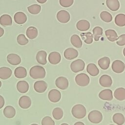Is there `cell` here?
Segmentation results:
<instances>
[{"label": "cell", "mask_w": 125, "mask_h": 125, "mask_svg": "<svg viewBox=\"0 0 125 125\" xmlns=\"http://www.w3.org/2000/svg\"><path fill=\"white\" fill-rule=\"evenodd\" d=\"M29 75L34 79L44 78L46 75L45 69L40 65H35L31 67L29 70Z\"/></svg>", "instance_id": "obj_1"}, {"label": "cell", "mask_w": 125, "mask_h": 125, "mask_svg": "<svg viewBox=\"0 0 125 125\" xmlns=\"http://www.w3.org/2000/svg\"><path fill=\"white\" fill-rule=\"evenodd\" d=\"M72 115L76 118L81 119L83 118L86 114L85 107L81 104L75 105L71 109Z\"/></svg>", "instance_id": "obj_2"}, {"label": "cell", "mask_w": 125, "mask_h": 125, "mask_svg": "<svg viewBox=\"0 0 125 125\" xmlns=\"http://www.w3.org/2000/svg\"><path fill=\"white\" fill-rule=\"evenodd\" d=\"M88 119L92 123L98 124L102 121L103 115L102 113L98 110H92L89 113Z\"/></svg>", "instance_id": "obj_3"}, {"label": "cell", "mask_w": 125, "mask_h": 125, "mask_svg": "<svg viewBox=\"0 0 125 125\" xmlns=\"http://www.w3.org/2000/svg\"><path fill=\"white\" fill-rule=\"evenodd\" d=\"M75 82L76 83L80 86H87L90 82L89 76L85 73H80L75 77Z\"/></svg>", "instance_id": "obj_4"}, {"label": "cell", "mask_w": 125, "mask_h": 125, "mask_svg": "<svg viewBox=\"0 0 125 125\" xmlns=\"http://www.w3.org/2000/svg\"><path fill=\"white\" fill-rule=\"evenodd\" d=\"M84 67L85 63L84 61L81 59H77L74 61L70 64L71 69L74 73L83 71L84 69Z\"/></svg>", "instance_id": "obj_5"}, {"label": "cell", "mask_w": 125, "mask_h": 125, "mask_svg": "<svg viewBox=\"0 0 125 125\" xmlns=\"http://www.w3.org/2000/svg\"><path fill=\"white\" fill-rule=\"evenodd\" d=\"M57 19L58 21L62 23H65L68 22L70 19V14L66 10H62L59 11L57 14Z\"/></svg>", "instance_id": "obj_6"}, {"label": "cell", "mask_w": 125, "mask_h": 125, "mask_svg": "<svg viewBox=\"0 0 125 125\" xmlns=\"http://www.w3.org/2000/svg\"><path fill=\"white\" fill-rule=\"evenodd\" d=\"M55 84L58 88L62 90H65L68 88L69 82L66 78L61 76L56 79Z\"/></svg>", "instance_id": "obj_7"}, {"label": "cell", "mask_w": 125, "mask_h": 125, "mask_svg": "<svg viewBox=\"0 0 125 125\" xmlns=\"http://www.w3.org/2000/svg\"><path fill=\"white\" fill-rule=\"evenodd\" d=\"M111 68L114 72L121 73L125 70V64L120 60H115L112 62Z\"/></svg>", "instance_id": "obj_8"}, {"label": "cell", "mask_w": 125, "mask_h": 125, "mask_svg": "<svg viewBox=\"0 0 125 125\" xmlns=\"http://www.w3.org/2000/svg\"><path fill=\"white\" fill-rule=\"evenodd\" d=\"M48 97L51 102L53 103H57L61 100V93L58 90L53 89L49 92Z\"/></svg>", "instance_id": "obj_9"}, {"label": "cell", "mask_w": 125, "mask_h": 125, "mask_svg": "<svg viewBox=\"0 0 125 125\" xmlns=\"http://www.w3.org/2000/svg\"><path fill=\"white\" fill-rule=\"evenodd\" d=\"M63 55L65 59L71 60L78 57V52L76 49L72 47H69L64 50Z\"/></svg>", "instance_id": "obj_10"}, {"label": "cell", "mask_w": 125, "mask_h": 125, "mask_svg": "<svg viewBox=\"0 0 125 125\" xmlns=\"http://www.w3.org/2000/svg\"><path fill=\"white\" fill-rule=\"evenodd\" d=\"M47 88V84L44 81H38L34 84L35 90L38 93L44 92Z\"/></svg>", "instance_id": "obj_11"}, {"label": "cell", "mask_w": 125, "mask_h": 125, "mask_svg": "<svg viewBox=\"0 0 125 125\" xmlns=\"http://www.w3.org/2000/svg\"><path fill=\"white\" fill-rule=\"evenodd\" d=\"M99 83L103 87H110L112 84V80L110 76L104 74L101 76L100 78Z\"/></svg>", "instance_id": "obj_12"}, {"label": "cell", "mask_w": 125, "mask_h": 125, "mask_svg": "<svg viewBox=\"0 0 125 125\" xmlns=\"http://www.w3.org/2000/svg\"><path fill=\"white\" fill-rule=\"evenodd\" d=\"M61 60V54L56 51L51 52L48 56V61L52 64H57L59 63Z\"/></svg>", "instance_id": "obj_13"}, {"label": "cell", "mask_w": 125, "mask_h": 125, "mask_svg": "<svg viewBox=\"0 0 125 125\" xmlns=\"http://www.w3.org/2000/svg\"><path fill=\"white\" fill-rule=\"evenodd\" d=\"M19 104L22 108H28L31 105V100L28 96H22L19 100Z\"/></svg>", "instance_id": "obj_14"}, {"label": "cell", "mask_w": 125, "mask_h": 125, "mask_svg": "<svg viewBox=\"0 0 125 125\" xmlns=\"http://www.w3.org/2000/svg\"><path fill=\"white\" fill-rule=\"evenodd\" d=\"M99 97L103 100L111 101L113 99L112 91L109 89H104L99 93Z\"/></svg>", "instance_id": "obj_15"}, {"label": "cell", "mask_w": 125, "mask_h": 125, "mask_svg": "<svg viewBox=\"0 0 125 125\" xmlns=\"http://www.w3.org/2000/svg\"><path fill=\"white\" fill-rule=\"evenodd\" d=\"M7 60L8 62L13 65L19 64L21 62V57L16 54H10L7 56Z\"/></svg>", "instance_id": "obj_16"}, {"label": "cell", "mask_w": 125, "mask_h": 125, "mask_svg": "<svg viewBox=\"0 0 125 125\" xmlns=\"http://www.w3.org/2000/svg\"><path fill=\"white\" fill-rule=\"evenodd\" d=\"M12 74L10 68L7 67H1L0 68V79L6 80L9 78Z\"/></svg>", "instance_id": "obj_17"}, {"label": "cell", "mask_w": 125, "mask_h": 125, "mask_svg": "<svg viewBox=\"0 0 125 125\" xmlns=\"http://www.w3.org/2000/svg\"><path fill=\"white\" fill-rule=\"evenodd\" d=\"M76 27L80 31H85L89 29L90 23L87 20H82L77 22Z\"/></svg>", "instance_id": "obj_18"}, {"label": "cell", "mask_w": 125, "mask_h": 125, "mask_svg": "<svg viewBox=\"0 0 125 125\" xmlns=\"http://www.w3.org/2000/svg\"><path fill=\"white\" fill-rule=\"evenodd\" d=\"M47 53L44 50L39 51L36 55V60L41 64L45 65L47 63L46 61Z\"/></svg>", "instance_id": "obj_19"}, {"label": "cell", "mask_w": 125, "mask_h": 125, "mask_svg": "<svg viewBox=\"0 0 125 125\" xmlns=\"http://www.w3.org/2000/svg\"><path fill=\"white\" fill-rule=\"evenodd\" d=\"M15 21L19 24H21L24 23L27 21L26 15L22 12H18L14 15Z\"/></svg>", "instance_id": "obj_20"}, {"label": "cell", "mask_w": 125, "mask_h": 125, "mask_svg": "<svg viewBox=\"0 0 125 125\" xmlns=\"http://www.w3.org/2000/svg\"><path fill=\"white\" fill-rule=\"evenodd\" d=\"M107 7L113 11H117L120 8V2L118 0H106Z\"/></svg>", "instance_id": "obj_21"}, {"label": "cell", "mask_w": 125, "mask_h": 125, "mask_svg": "<svg viewBox=\"0 0 125 125\" xmlns=\"http://www.w3.org/2000/svg\"><path fill=\"white\" fill-rule=\"evenodd\" d=\"M17 88L19 92L21 93H24L27 92L29 89V84L25 81H20L17 84Z\"/></svg>", "instance_id": "obj_22"}, {"label": "cell", "mask_w": 125, "mask_h": 125, "mask_svg": "<svg viewBox=\"0 0 125 125\" xmlns=\"http://www.w3.org/2000/svg\"><path fill=\"white\" fill-rule=\"evenodd\" d=\"M110 63V60L107 57H104L98 60V63L101 68L103 70L107 69Z\"/></svg>", "instance_id": "obj_23"}, {"label": "cell", "mask_w": 125, "mask_h": 125, "mask_svg": "<svg viewBox=\"0 0 125 125\" xmlns=\"http://www.w3.org/2000/svg\"><path fill=\"white\" fill-rule=\"evenodd\" d=\"M86 71L88 73L92 76H97L99 73V70L94 63H89L86 67Z\"/></svg>", "instance_id": "obj_24"}, {"label": "cell", "mask_w": 125, "mask_h": 125, "mask_svg": "<svg viewBox=\"0 0 125 125\" xmlns=\"http://www.w3.org/2000/svg\"><path fill=\"white\" fill-rule=\"evenodd\" d=\"M3 114L7 118H12L16 115V110L12 106H6L3 109Z\"/></svg>", "instance_id": "obj_25"}, {"label": "cell", "mask_w": 125, "mask_h": 125, "mask_svg": "<svg viewBox=\"0 0 125 125\" xmlns=\"http://www.w3.org/2000/svg\"><path fill=\"white\" fill-rule=\"evenodd\" d=\"M14 75L17 78L21 79L25 78L27 75L26 69L22 66H19L15 69Z\"/></svg>", "instance_id": "obj_26"}, {"label": "cell", "mask_w": 125, "mask_h": 125, "mask_svg": "<svg viewBox=\"0 0 125 125\" xmlns=\"http://www.w3.org/2000/svg\"><path fill=\"white\" fill-rule=\"evenodd\" d=\"M115 98L119 101H123L125 100V88L120 87L117 88L114 92Z\"/></svg>", "instance_id": "obj_27"}, {"label": "cell", "mask_w": 125, "mask_h": 125, "mask_svg": "<svg viewBox=\"0 0 125 125\" xmlns=\"http://www.w3.org/2000/svg\"><path fill=\"white\" fill-rule=\"evenodd\" d=\"M0 24L3 26L11 25L12 20L11 17L7 14H4L0 17Z\"/></svg>", "instance_id": "obj_28"}, {"label": "cell", "mask_w": 125, "mask_h": 125, "mask_svg": "<svg viewBox=\"0 0 125 125\" xmlns=\"http://www.w3.org/2000/svg\"><path fill=\"white\" fill-rule=\"evenodd\" d=\"M105 35L107 39L110 42H113L118 39V35L114 30L107 29L105 31Z\"/></svg>", "instance_id": "obj_29"}, {"label": "cell", "mask_w": 125, "mask_h": 125, "mask_svg": "<svg viewBox=\"0 0 125 125\" xmlns=\"http://www.w3.org/2000/svg\"><path fill=\"white\" fill-rule=\"evenodd\" d=\"M26 36L27 37L32 40L36 38L38 34L37 29L34 26H30L26 30Z\"/></svg>", "instance_id": "obj_30"}, {"label": "cell", "mask_w": 125, "mask_h": 125, "mask_svg": "<svg viewBox=\"0 0 125 125\" xmlns=\"http://www.w3.org/2000/svg\"><path fill=\"white\" fill-rule=\"evenodd\" d=\"M70 42L71 44L75 47L79 48L82 46V42L80 37L76 34L73 35L70 38Z\"/></svg>", "instance_id": "obj_31"}, {"label": "cell", "mask_w": 125, "mask_h": 125, "mask_svg": "<svg viewBox=\"0 0 125 125\" xmlns=\"http://www.w3.org/2000/svg\"><path fill=\"white\" fill-rule=\"evenodd\" d=\"M113 122L118 125H122L125 122V118L123 114L116 113L113 116Z\"/></svg>", "instance_id": "obj_32"}, {"label": "cell", "mask_w": 125, "mask_h": 125, "mask_svg": "<svg viewBox=\"0 0 125 125\" xmlns=\"http://www.w3.org/2000/svg\"><path fill=\"white\" fill-rule=\"evenodd\" d=\"M115 23L119 26H125V15L124 14H119L115 18Z\"/></svg>", "instance_id": "obj_33"}, {"label": "cell", "mask_w": 125, "mask_h": 125, "mask_svg": "<svg viewBox=\"0 0 125 125\" xmlns=\"http://www.w3.org/2000/svg\"><path fill=\"white\" fill-rule=\"evenodd\" d=\"M81 37L82 39L86 44H90L93 42V35L90 32L86 33H82L81 34Z\"/></svg>", "instance_id": "obj_34"}, {"label": "cell", "mask_w": 125, "mask_h": 125, "mask_svg": "<svg viewBox=\"0 0 125 125\" xmlns=\"http://www.w3.org/2000/svg\"><path fill=\"white\" fill-rule=\"evenodd\" d=\"M94 39L95 41H98L103 35V29L100 26H96L93 29Z\"/></svg>", "instance_id": "obj_35"}, {"label": "cell", "mask_w": 125, "mask_h": 125, "mask_svg": "<svg viewBox=\"0 0 125 125\" xmlns=\"http://www.w3.org/2000/svg\"><path fill=\"white\" fill-rule=\"evenodd\" d=\"M63 115V110L60 107H56L53 110L52 115L53 118L56 120H60L62 119Z\"/></svg>", "instance_id": "obj_36"}, {"label": "cell", "mask_w": 125, "mask_h": 125, "mask_svg": "<svg viewBox=\"0 0 125 125\" xmlns=\"http://www.w3.org/2000/svg\"><path fill=\"white\" fill-rule=\"evenodd\" d=\"M29 12L32 14L36 15L39 14L41 10V6L38 4H33L27 7Z\"/></svg>", "instance_id": "obj_37"}, {"label": "cell", "mask_w": 125, "mask_h": 125, "mask_svg": "<svg viewBox=\"0 0 125 125\" xmlns=\"http://www.w3.org/2000/svg\"><path fill=\"white\" fill-rule=\"evenodd\" d=\"M101 19L105 22H110L112 20V16L107 11H102L100 14Z\"/></svg>", "instance_id": "obj_38"}, {"label": "cell", "mask_w": 125, "mask_h": 125, "mask_svg": "<svg viewBox=\"0 0 125 125\" xmlns=\"http://www.w3.org/2000/svg\"><path fill=\"white\" fill-rule=\"evenodd\" d=\"M17 40L18 43L21 45H25L28 42V40L23 34H20L18 35Z\"/></svg>", "instance_id": "obj_39"}, {"label": "cell", "mask_w": 125, "mask_h": 125, "mask_svg": "<svg viewBox=\"0 0 125 125\" xmlns=\"http://www.w3.org/2000/svg\"><path fill=\"white\" fill-rule=\"evenodd\" d=\"M42 125H55V122L49 116H45L42 119Z\"/></svg>", "instance_id": "obj_40"}, {"label": "cell", "mask_w": 125, "mask_h": 125, "mask_svg": "<svg viewBox=\"0 0 125 125\" xmlns=\"http://www.w3.org/2000/svg\"><path fill=\"white\" fill-rule=\"evenodd\" d=\"M59 2L62 6L67 8L71 6L73 4L74 0H59Z\"/></svg>", "instance_id": "obj_41"}, {"label": "cell", "mask_w": 125, "mask_h": 125, "mask_svg": "<svg viewBox=\"0 0 125 125\" xmlns=\"http://www.w3.org/2000/svg\"><path fill=\"white\" fill-rule=\"evenodd\" d=\"M116 43L119 46L125 45V34L121 35L118 38Z\"/></svg>", "instance_id": "obj_42"}, {"label": "cell", "mask_w": 125, "mask_h": 125, "mask_svg": "<svg viewBox=\"0 0 125 125\" xmlns=\"http://www.w3.org/2000/svg\"><path fill=\"white\" fill-rule=\"evenodd\" d=\"M4 105V98L0 95V109Z\"/></svg>", "instance_id": "obj_43"}, {"label": "cell", "mask_w": 125, "mask_h": 125, "mask_svg": "<svg viewBox=\"0 0 125 125\" xmlns=\"http://www.w3.org/2000/svg\"><path fill=\"white\" fill-rule=\"evenodd\" d=\"M4 31L3 29L0 27V37H1V36H3V35L4 34Z\"/></svg>", "instance_id": "obj_44"}, {"label": "cell", "mask_w": 125, "mask_h": 125, "mask_svg": "<svg viewBox=\"0 0 125 125\" xmlns=\"http://www.w3.org/2000/svg\"><path fill=\"white\" fill-rule=\"evenodd\" d=\"M74 125H85L84 124V123H83V122H77L76 123L74 124Z\"/></svg>", "instance_id": "obj_45"}, {"label": "cell", "mask_w": 125, "mask_h": 125, "mask_svg": "<svg viewBox=\"0 0 125 125\" xmlns=\"http://www.w3.org/2000/svg\"><path fill=\"white\" fill-rule=\"evenodd\" d=\"M37 1L38 2H39L40 3L42 4V3H45V2L47 1V0H37Z\"/></svg>", "instance_id": "obj_46"}, {"label": "cell", "mask_w": 125, "mask_h": 125, "mask_svg": "<svg viewBox=\"0 0 125 125\" xmlns=\"http://www.w3.org/2000/svg\"><path fill=\"white\" fill-rule=\"evenodd\" d=\"M123 54H124V56L125 57V47L124 48V50H123Z\"/></svg>", "instance_id": "obj_47"}, {"label": "cell", "mask_w": 125, "mask_h": 125, "mask_svg": "<svg viewBox=\"0 0 125 125\" xmlns=\"http://www.w3.org/2000/svg\"><path fill=\"white\" fill-rule=\"evenodd\" d=\"M61 125H68L67 124H66V123H62Z\"/></svg>", "instance_id": "obj_48"}, {"label": "cell", "mask_w": 125, "mask_h": 125, "mask_svg": "<svg viewBox=\"0 0 125 125\" xmlns=\"http://www.w3.org/2000/svg\"><path fill=\"white\" fill-rule=\"evenodd\" d=\"M39 125L36 124H31V125Z\"/></svg>", "instance_id": "obj_49"}, {"label": "cell", "mask_w": 125, "mask_h": 125, "mask_svg": "<svg viewBox=\"0 0 125 125\" xmlns=\"http://www.w3.org/2000/svg\"><path fill=\"white\" fill-rule=\"evenodd\" d=\"M1 81H0V87H1Z\"/></svg>", "instance_id": "obj_50"}, {"label": "cell", "mask_w": 125, "mask_h": 125, "mask_svg": "<svg viewBox=\"0 0 125 125\" xmlns=\"http://www.w3.org/2000/svg\"></svg>", "instance_id": "obj_51"}]
</instances>
